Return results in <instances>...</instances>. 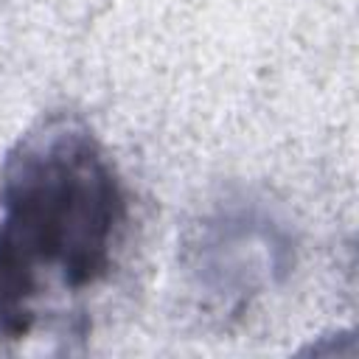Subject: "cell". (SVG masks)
Wrapping results in <instances>:
<instances>
[{
    "label": "cell",
    "mask_w": 359,
    "mask_h": 359,
    "mask_svg": "<svg viewBox=\"0 0 359 359\" xmlns=\"http://www.w3.org/2000/svg\"><path fill=\"white\" fill-rule=\"evenodd\" d=\"M185 261L196 289L219 311L241 314L264 289L286 280L294 238L264 205L233 199L196 224Z\"/></svg>",
    "instance_id": "7a4b0ae2"
},
{
    "label": "cell",
    "mask_w": 359,
    "mask_h": 359,
    "mask_svg": "<svg viewBox=\"0 0 359 359\" xmlns=\"http://www.w3.org/2000/svg\"><path fill=\"white\" fill-rule=\"evenodd\" d=\"M126 219L123 182L84 121L25 132L0 174V337H28L48 303L98 286Z\"/></svg>",
    "instance_id": "6da1fadb"
}]
</instances>
